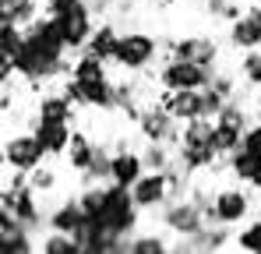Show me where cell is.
<instances>
[{
  "label": "cell",
  "mask_w": 261,
  "mask_h": 254,
  "mask_svg": "<svg viewBox=\"0 0 261 254\" xmlns=\"http://www.w3.org/2000/svg\"><path fill=\"white\" fill-rule=\"evenodd\" d=\"M244 148H251L254 156H261V120L247 124V131H244Z\"/></svg>",
  "instance_id": "cell-32"
},
{
  "label": "cell",
  "mask_w": 261,
  "mask_h": 254,
  "mask_svg": "<svg viewBox=\"0 0 261 254\" xmlns=\"http://www.w3.org/2000/svg\"><path fill=\"white\" fill-rule=\"evenodd\" d=\"M212 145H216V152L222 156V159H226V156H233V152L244 145V127H233V124H222V120H216Z\"/></svg>",
  "instance_id": "cell-26"
},
{
  "label": "cell",
  "mask_w": 261,
  "mask_h": 254,
  "mask_svg": "<svg viewBox=\"0 0 261 254\" xmlns=\"http://www.w3.org/2000/svg\"><path fill=\"white\" fill-rule=\"evenodd\" d=\"M216 78V67H205V64H198V60H184V57H166L163 60V67L155 71V85L159 88H205V85H212Z\"/></svg>",
  "instance_id": "cell-3"
},
{
  "label": "cell",
  "mask_w": 261,
  "mask_h": 254,
  "mask_svg": "<svg viewBox=\"0 0 261 254\" xmlns=\"http://www.w3.org/2000/svg\"><path fill=\"white\" fill-rule=\"evenodd\" d=\"M251 215V194L237 184H226V187H216V198H212V212H208V222H219V226H240L247 222Z\"/></svg>",
  "instance_id": "cell-6"
},
{
  "label": "cell",
  "mask_w": 261,
  "mask_h": 254,
  "mask_svg": "<svg viewBox=\"0 0 261 254\" xmlns=\"http://www.w3.org/2000/svg\"><path fill=\"white\" fill-rule=\"evenodd\" d=\"M25 46V29L14 21H0V53L4 57H18V49Z\"/></svg>",
  "instance_id": "cell-31"
},
{
  "label": "cell",
  "mask_w": 261,
  "mask_h": 254,
  "mask_svg": "<svg viewBox=\"0 0 261 254\" xmlns=\"http://www.w3.org/2000/svg\"><path fill=\"white\" fill-rule=\"evenodd\" d=\"M229 46L247 53V49H261V14L258 7L244 11L237 21H229Z\"/></svg>",
  "instance_id": "cell-13"
},
{
  "label": "cell",
  "mask_w": 261,
  "mask_h": 254,
  "mask_svg": "<svg viewBox=\"0 0 261 254\" xmlns=\"http://www.w3.org/2000/svg\"><path fill=\"white\" fill-rule=\"evenodd\" d=\"M106 198H110V180L85 184V187L78 191V201H82V209H85L88 219H99V215H102V209H106Z\"/></svg>",
  "instance_id": "cell-24"
},
{
  "label": "cell",
  "mask_w": 261,
  "mask_h": 254,
  "mask_svg": "<svg viewBox=\"0 0 261 254\" xmlns=\"http://www.w3.org/2000/svg\"><path fill=\"white\" fill-rule=\"evenodd\" d=\"M0 251L4 254H36L39 251V240L29 226H18V230H4L0 233Z\"/></svg>",
  "instance_id": "cell-23"
},
{
  "label": "cell",
  "mask_w": 261,
  "mask_h": 254,
  "mask_svg": "<svg viewBox=\"0 0 261 254\" xmlns=\"http://www.w3.org/2000/svg\"><path fill=\"white\" fill-rule=\"evenodd\" d=\"M57 21H60V32H64V42H67V49L71 53H82L92 39V32H95V11H92V4H74L71 11H64V14H57Z\"/></svg>",
  "instance_id": "cell-9"
},
{
  "label": "cell",
  "mask_w": 261,
  "mask_h": 254,
  "mask_svg": "<svg viewBox=\"0 0 261 254\" xmlns=\"http://www.w3.org/2000/svg\"><path fill=\"white\" fill-rule=\"evenodd\" d=\"M95 148H99V145L88 138L85 131H74V138H71V148H67V156H64V159H67V166H71L74 173H78V176H82V173L92 166V159H95Z\"/></svg>",
  "instance_id": "cell-19"
},
{
  "label": "cell",
  "mask_w": 261,
  "mask_h": 254,
  "mask_svg": "<svg viewBox=\"0 0 261 254\" xmlns=\"http://www.w3.org/2000/svg\"><path fill=\"white\" fill-rule=\"evenodd\" d=\"M71 74H74L78 82H102V78H110V60H102V57L82 49V53L74 57V64H71Z\"/></svg>",
  "instance_id": "cell-20"
},
{
  "label": "cell",
  "mask_w": 261,
  "mask_h": 254,
  "mask_svg": "<svg viewBox=\"0 0 261 254\" xmlns=\"http://www.w3.org/2000/svg\"><path fill=\"white\" fill-rule=\"evenodd\" d=\"M130 194H134V201H138L141 212H159L170 198H173L170 169H145V173L130 184Z\"/></svg>",
  "instance_id": "cell-8"
},
{
  "label": "cell",
  "mask_w": 261,
  "mask_h": 254,
  "mask_svg": "<svg viewBox=\"0 0 261 254\" xmlns=\"http://www.w3.org/2000/svg\"><path fill=\"white\" fill-rule=\"evenodd\" d=\"M39 4H46V0H39Z\"/></svg>",
  "instance_id": "cell-37"
},
{
  "label": "cell",
  "mask_w": 261,
  "mask_h": 254,
  "mask_svg": "<svg viewBox=\"0 0 261 254\" xmlns=\"http://www.w3.org/2000/svg\"><path fill=\"white\" fill-rule=\"evenodd\" d=\"M74 78V74H71ZM113 78H102V82H82V110H102V113H113Z\"/></svg>",
  "instance_id": "cell-17"
},
{
  "label": "cell",
  "mask_w": 261,
  "mask_h": 254,
  "mask_svg": "<svg viewBox=\"0 0 261 254\" xmlns=\"http://www.w3.org/2000/svg\"><path fill=\"white\" fill-rule=\"evenodd\" d=\"M36 120H49V124H74L78 120V106L64 95V92H43L36 99V110H32Z\"/></svg>",
  "instance_id": "cell-12"
},
{
  "label": "cell",
  "mask_w": 261,
  "mask_h": 254,
  "mask_svg": "<svg viewBox=\"0 0 261 254\" xmlns=\"http://www.w3.org/2000/svg\"><path fill=\"white\" fill-rule=\"evenodd\" d=\"M159 4H163V7H166V4H176V0H159Z\"/></svg>",
  "instance_id": "cell-36"
},
{
  "label": "cell",
  "mask_w": 261,
  "mask_h": 254,
  "mask_svg": "<svg viewBox=\"0 0 261 254\" xmlns=\"http://www.w3.org/2000/svg\"><path fill=\"white\" fill-rule=\"evenodd\" d=\"M173 251V240H166L163 233H134L130 237V254H163Z\"/></svg>",
  "instance_id": "cell-27"
},
{
  "label": "cell",
  "mask_w": 261,
  "mask_h": 254,
  "mask_svg": "<svg viewBox=\"0 0 261 254\" xmlns=\"http://www.w3.org/2000/svg\"><path fill=\"white\" fill-rule=\"evenodd\" d=\"M46 159V148L39 145V138H36V131L29 127V131H14V134H4V166L7 169H36L43 166Z\"/></svg>",
  "instance_id": "cell-5"
},
{
  "label": "cell",
  "mask_w": 261,
  "mask_h": 254,
  "mask_svg": "<svg viewBox=\"0 0 261 254\" xmlns=\"http://www.w3.org/2000/svg\"><path fill=\"white\" fill-rule=\"evenodd\" d=\"M159 49H163V42L155 39L152 32H138V29L134 32H120V42H117L110 64L117 71H124V74H145L155 64Z\"/></svg>",
  "instance_id": "cell-1"
},
{
  "label": "cell",
  "mask_w": 261,
  "mask_h": 254,
  "mask_svg": "<svg viewBox=\"0 0 261 254\" xmlns=\"http://www.w3.org/2000/svg\"><path fill=\"white\" fill-rule=\"evenodd\" d=\"M170 57H184V60H198L205 67L219 64V39L216 36H184V39H170L166 42Z\"/></svg>",
  "instance_id": "cell-10"
},
{
  "label": "cell",
  "mask_w": 261,
  "mask_h": 254,
  "mask_svg": "<svg viewBox=\"0 0 261 254\" xmlns=\"http://www.w3.org/2000/svg\"><path fill=\"white\" fill-rule=\"evenodd\" d=\"M74 4H85V0H46V14H64V11H71Z\"/></svg>",
  "instance_id": "cell-33"
},
{
  "label": "cell",
  "mask_w": 261,
  "mask_h": 254,
  "mask_svg": "<svg viewBox=\"0 0 261 254\" xmlns=\"http://www.w3.org/2000/svg\"><path fill=\"white\" fill-rule=\"evenodd\" d=\"M117 42H120V29H117L113 21H99L85 49H88V53H95V57H102V60H113Z\"/></svg>",
  "instance_id": "cell-21"
},
{
  "label": "cell",
  "mask_w": 261,
  "mask_h": 254,
  "mask_svg": "<svg viewBox=\"0 0 261 254\" xmlns=\"http://www.w3.org/2000/svg\"><path fill=\"white\" fill-rule=\"evenodd\" d=\"M99 222H102L113 237H134V233H138V226H141V209H138L130 187L110 180V198H106V209L99 215Z\"/></svg>",
  "instance_id": "cell-2"
},
{
  "label": "cell",
  "mask_w": 261,
  "mask_h": 254,
  "mask_svg": "<svg viewBox=\"0 0 261 254\" xmlns=\"http://www.w3.org/2000/svg\"><path fill=\"white\" fill-rule=\"evenodd\" d=\"M32 131H36V138H39V145L46 148L49 159L67 156L71 138H74V127L71 124H49V120H36V117H32Z\"/></svg>",
  "instance_id": "cell-14"
},
{
  "label": "cell",
  "mask_w": 261,
  "mask_h": 254,
  "mask_svg": "<svg viewBox=\"0 0 261 254\" xmlns=\"http://www.w3.org/2000/svg\"><path fill=\"white\" fill-rule=\"evenodd\" d=\"M85 209H82V201H78V194L74 198H64V201H57L53 209L46 212V230H64V233H78L82 226H85Z\"/></svg>",
  "instance_id": "cell-15"
},
{
  "label": "cell",
  "mask_w": 261,
  "mask_h": 254,
  "mask_svg": "<svg viewBox=\"0 0 261 254\" xmlns=\"http://www.w3.org/2000/svg\"><path fill=\"white\" fill-rule=\"evenodd\" d=\"M46 7L39 0H0V21H14L21 29H29Z\"/></svg>",
  "instance_id": "cell-18"
},
{
  "label": "cell",
  "mask_w": 261,
  "mask_h": 254,
  "mask_svg": "<svg viewBox=\"0 0 261 254\" xmlns=\"http://www.w3.org/2000/svg\"><path fill=\"white\" fill-rule=\"evenodd\" d=\"M163 106L173 113L180 124H187V120H198V117H205V95H201V88H163Z\"/></svg>",
  "instance_id": "cell-11"
},
{
  "label": "cell",
  "mask_w": 261,
  "mask_h": 254,
  "mask_svg": "<svg viewBox=\"0 0 261 254\" xmlns=\"http://www.w3.org/2000/svg\"><path fill=\"white\" fill-rule=\"evenodd\" d=\"M258 166H261V156H254V152L244 148V145H240L233 156H226V169H229V176L240 180V184H251L254 173H258Z\"/></svg>",
  "instance_id": "cell-22"
},
{
  "label": "cell",
  "mask_w": 261,
  "mask_h": 254,
  "mask_svg": "<svg viewBox=\"0 0 261 254\" xmlns=\"http://www.w3.org/2000/svg\"><path fill=\"white\" fill-rule=\"evenodd\" d=\"M251 187L258 191V198H261V166H258V173H254V180H251Z\"/></svg>",
  "instance_id": "cell-35"
},
{
  "label": "cell",
  "mask_w": 261,
  "mask_h": 254,
  "mask_svg": "<svg viewBox=\"0 0 261 254\" xmlns=\"http://www.w3.org/2000/svg\"><path fill=\"white\" fill-rule=\"evenodd\" d=\"M134 124H138V134H141L145 141H163V145H170V148L180 145V127L184 124L163 106V99H148V103L141 106V113H138Z\"/></svg>",
  "instance_id": "cell-4"
},
{
  "label": "cell",
  "mask_w": 261,
  "mask_h": 254,
  "mask_svg": "<svg viewBox=\"0 0 261 254\" xmlns=\"http://www.w3.org/2000/svg\"><path fill=\"white\" fill-rule=\"evenodd\" d=\"M145 156L138 152V148H130V145H120L117 152H113V184H124V187H130L141 173H145Z\"/></svg>",
  "instance_id": "cell-16"
},
{
  "label": "cell",
  "mask_w": 261,
  "mask_h": 254,
  "mask_svg": "<svg viewBox=\"0 0 261 254\" xmlns=\"http://www.w3.org/2000/svg\"><path fill=\"white\" fill-rule=\"evenodd\" d=\"M29 187H32V191H39V194L46 198V194H53V191L60 187V173L43 163V166L29 169Z\"/></svg>",
  "instance_id": "cell-29"
},
{
  "label": "cell",
  "mask_w": 261,
  "mask_h": 254,
  "mask_svg": "<svg viewBox=\"0 0 261 254\" xmlns=\"http://www.w3.org/2000/svg\"><path fill=\"white\" fill-rule=\"evenodd\" d=\"M237 251H251V254H261V219H247L240 222L237 230V240H233Z\"/></svg>",
  "instance_id": "cell-28"
},
{
  "label": "cell",
  "mask_w": 261,
  "mask_h": 254,
  "mask_svg": "<svg viewBox=\"0 0 261 254\" xmlns=\"http://www.w3.org/2000/svg\"><path fill=\"white\" fill-rule=\"evenodd\" d=\"M159 219H163L166 233H176V237H194L198 230L212 226V222L205 219V212L198 209L187 194H184V198H170V201L159 209Z\"/></svg>",
  "instance_id": "cell-7"
},
{
  "label": "cell",
  "mask_w": 261,
  "mask_h": 254,
  "mask_svg": "<svg viewBox=\"0 0 261 254\" xmlns=\"http://www.w3.org/2000/svg\"><path fill=\"white\" fill-rule=\"evenodd\" d=\"M39 251L43 254H82V244L74 233H64V230H46L39 237Z\"/></svg>",
  "instance_id": "cell-25"
},
{
  "label": "cell",
  "mask_w": 261,
  "mask_h": 254,
  "mask_svg": "<svg viewBox=\"0 0 261 254\" xmlns=\"http://www.w3.org/2000/svg\"><path fill=\"white\" fill-rule=\"evenodd\" d=\"M240 78H244V85L251 88V92H258L261 88V49H247L244 57H240Z\"/></svg>",
  "instance_id": "cell-30"
},
{
  "label": "cell",
  "mask_w": 261,
  "mask_h": 254,
  "mask_svg": "<svg viewBox=\"0 0 261 254\" xmlns=\"http://www.w3.org/2000/svg\"><path fill=\"white\" fill-rule=\"evenodd\" d=\"M251 117L261 120V88H258V92H251Z\"/></svg>",
  "instance_id": "cell-34"
}]
</instances>
